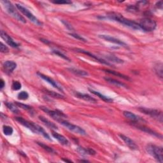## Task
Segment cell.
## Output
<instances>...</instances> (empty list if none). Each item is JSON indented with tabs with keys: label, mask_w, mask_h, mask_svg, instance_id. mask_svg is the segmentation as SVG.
<instances>
[{
	"label": "cell",
	"mask_w": 163,
	"mask_h": 163,
	"mask_svg": "<svg viewBox=\"0 0 163 163\" xmlns=\"http://www.w3.org/2000/svg\"><path fill=\"white\" fill-rule=\"evenodd\" d=\"M77 150V152H78V153H79L82 155H88L87 149H84V148H82V147H78Z\"/></svg>",
	"instance_id": "obj_37"
},
{
	"label": "cell",
	"mask_w": 163,
	"mask_h": 163,
	"mask_svg": "<svg viewBox=\"0 0 163 163\" xmlns=\"http://www.w3.org/2000/svg\"><path fill=\"white\" fill-rule=\"evenodd\" d=\"M141 30L146 32H150V31H154L157 26V24L155 21L149 17L143 18L141 20L139 24Z\"/></svg>",
	"instance_id": "obj_4"
},
{
	"label": "cell",
	"mask_w": 163,
	"mask_h": 163,
	"mask_svg": "<svg viewBox=\"0 0 163 163\" xmlns=\"http://www.w3.org/2000/svg\"><path fill=\"white\" fill-rule=\"evenodd\" d=\"M89 91H90L91 93H92L93 94H94V95H96L98 97H99V98H101L102 100H103L105 102H107V103H112L113 102V99L112 98H108L106 96H104L103 95V94H101L100 92H99L98 91H94L93 90V89H89Z\"/></svg>",
	"instance_id": "obj_21"
},
{
	"label": "cell",
	"mask_w": 163,
	"mask_h": 163,
	"mask_svg": "<svg viewBox=\"0 0 163 163\" xmlns=\"http://www.w3.org/2000/svg\"><path fill=\"white\" fill-rule=\"evenodd\" d=\"M1 37L6 41V43L8 45L13 47V48H18L19 47V45L15 41H14V40L3 31H1Z\"/></svg>",
	"instance_id": "obj_13"
},
{
	"label": "cell",
	"mask_w": 163,
	"mask_h": 163,
	"mask_svg": "<svg viewBox=\"0 0 163 163\" xmlns=\"http://www.w3.org/2000/svg\"><path fill=\"white\" fill-rule=\"evenodd\" d=\"M52 53H54V54H56V55H57V56H59L60 57H61V58L64 59H65V60H66V61H71L70 59L68 58V57L67 56H65L64 54H62L61 51L56 50H52Z\"/></svg>",
	"instance_id": "obj_32"
},
{
	"label": "cell",
	"mask_w": 163,
	"mask_h": 163,
	"mask_svg": "<svg viewBox=\"0 0 163 163\" xmlns=\"http://www.w3.org/2000/svg\"><path fill=\"white\" fill-rule=\"evenodd\" d=\"M70 35L72 37L75 38L78 40H80V41H84V42H86L87 41V40H86L84 38H83L82 36H80L78 35V34H76V33H70Z\"/></svg>",
	"instance_id": "obj_36"
},
{
	"label": "cell",
	"mask_w": 163,
	"mask_h": 163,
	"mask_svg": "<svg viewBox=\"0 0 163 163\" xmlns=\"http://www.w3.org/2000/svg\"><path fill=\"white\" fill-rule=\"evenodd\" d=\"M68 70H69L71 73H73V74H75L77 76H79V77H86V76H88L89 73L83 70H81L79 69H77V68H68Z\"/></svg>",
	"instance_id": "obj_22"
},
{
	"label": "cell",
	"mask_w": 163,
	"mask_h": 163,
	"mask_svg": "<svg viewBox=\"0 0 163 163\" xmlns=\"http://www.w3.org/2000/svg\"><path fill=\"white\" fill-rule=\"evenodd\" d=\"M154 70L157 75L161 78H162V64L161 62L157 63L154 67Z\"/></svg>",
	"instance_id": "obj_25"
},
{
	"label": "cell",
	"mask_w": 163,
	"mask_h": 163,
	"mask_svg": "<svg viewBox=\"0 0 163 163\" xmlns=\"http://www.w3.org/2000/svg\"><path fill=\"white\" fill-rule=\"evenodd\" d=\"M12 87L14 91H18L21 89L22 85H21V83L19 81H14Z\"/></svg>",
	"instance_id": "obj_35"
},
{
	"label": "cell",
	"mask_w": 163,
	"mask_h": 163,
	"mask_svg": "<svg viewBox=\"0 0 163 163\" xmlns=\"http://www.w3.org/2000/svg\"><path fill=\"white\" fill-rule=\"evenodd\" d=\"M2 3L3 4L5 10H7V12L11 15L12 17L20 21L21 23H26V19L17 12V10L15 9L14 5L11 2L7 1V0H5V1H2Z\"/></svg>",
	"instance_id": "obj_3"
},
{
	"label": "cell",
	"mask_w": 163,
	"mask_h": 163,
	"mask_svg": "<svg viewBox=\"0 0 163 163\" xmlns=\"http://www.w3.org/2000/svg\"><path fill=\"white\" fill-rule=\"evenodd\" d=\"M156 7H158L159 8L162 9V2H159L158 3H157L156 4Z\"/></svg>",
	"instance_id": "obj_42"
},
{
	"label": "cell",
	"mask_w": 163,
	"mask_h": 163,
	"mask_svg": "<svg viewBox=\"0 0 163 163\" xmlns=\"http://www.w3.org/2000/svg\"><path fill=\"white\" fill-rule=\"evenodd\" d=\"M16 7L19 9V11L20 12H22L26 17H28L31 21V22L33 23L36 25H38V26L43 25V23H42L41 21H40L37 18H36L35 15L29 11V10L26 8L25 7H24L23 6H22V5H20L19 4H16Z\"/></svg>",
	"instance_id": "obj_7"
},
{
	"label": "cell",
	"mask_w": 163,
	"mask_h": 163,
	"mask_svg": "<svg viewBox=\"0 0 163 163\" xmlns=\"http://www.w3.org/2000/svg\"><path fill=\"white\" fill-rule=\"evenodd\" d=\"M75 96L81 99H83L84 101H86L90 103H97V99H96L95 98H92V96H91L90 95H89L87 94H83L79 92H75Z\"/></svg>",
	"instance_id": "obj_16"
},
{
	"label": "cell",
	"mask_w": 163,
	"mask_h": 163,
	"mask_svg": "<svg viewBox=\"0 0 163 163\" xmlns=\"http://www.w3.org/2000/svg\"><path fill=\"white\" fill-rule=\"evenodd\" d=\"M123 114L126 118L129 119L130 120H131V121L133 122L138 123V122H140V121H145L143 119H141L140 117L138 116V115L131 113V112L124 111L123 112Z\"/></svg>",
	"instance_id": "obj_18"
},
{
	"label": "cell",
	"mask_w": 163,
	"mask_h": 163,
	"mask_svg": "<svg viewBox=\"0 0 163 163\" xmlns=\"http://www.w3.org/2000/svg\"><path fill=\"white\" fill-rule=\"evenodd\" d=\"M0 50H1L2 53H7L9 51V49L6 45H4L3 43H1V45H0Z\"/></svg>",
	"instance_id": "obj_39"
},
{
	"label": "cell",
	"mask_w": 163,
	"mask_h": 163,
	"mask_svg": "<svg viewBox=\"0 0 163 163\" xmlns=\"http://www.w3.org/2000/svg\"><path fill=\"white\" fill-rule=\"evenodd\" d=\"M15 104H16L17 107H19L21 108L27 110V111L29 112L30 113H33V108L31 107H30V106H29V105L25 104H23V103H20L19 102H15Z\"/></svg>",
	"instance_id": "obj_29"
},
{
	"label": "cell",
	"mask_w": 163,
	"mask_h": 163,
	"mask_svg": "<svg viewBox=\"0 0 163 163\" xmlns=\"http://www.w3.org/2000/svg\"><path fill=\"white\" fill-rule=\"evenodd\" d=\"M140 112L142 113L148 115L150 116L152 118H154L157 121L160 122L161 123L162 122V112L160 110H154V109H150V108H146L144 107H140L138 108Z\"/></svg>",
	"instance_id": "obj_5"
},
{
	"label": "cell",
	"mask_w": 163,
	"mask_h": 163,
	"mask_svg": "<svg viewBox=\"0 0 163 163\" xmlns=\"http://www.w3.org/2000/svg\"><path fill=\"white\" fill-rule=\"evenodd\" d=\"M87 150L88 155H95L96 153V152L94 151L93 149H90V148L87 149Z\"/></svg>",
	"instance_id": "obj_41"
},
{
	"label": "cell",
	"mask_w": 163,
	"mask_h": 163,
	"mask_svg": "<svg viewBox=\"0 0 163 163\" xmlns=\"http://www.w3.org/2000/svg\"><path fill=\"white\" fill-rule=\"evenodd\" d=\"M37 75L40 77L42 79L44 80L45 81H46L47 82H48L49 84H50V85L52 86V87H54V88L57 89V90H59V91L62 92H64V91H63V89L61 87H60L58 84H57L56 83V82H55L53 79H52L51 78L49 77L48 76H46L44 74H42V73H37Z\"/></svg>",
	"instance_id": "obj_12"
},
{
	"label": "cell",
	"mask_w": 163,
	"mask_h": 163,
	"mask_svg": "<svg viewBox=\"0 0 163 163\" xmlns=\"http://www.w3.org/2000/svg\"><path fill=\"white\" fill-rule=\"evenodd\" d=\"M107 59L111 61V62H115V63H117V64H122V63H124V61L120 59V58H119V57L115 56H113V55H110V56H107Z\"/></svg>",
	"instance_id": "obj_26"
},
{
	"label": "cell",
	"mask_w": 163,
	"mask_h": 163,
	"mask_svg": "<svg viewBox=\"0 0 163 163\" xmlns=\"http://www.w3.org/2000/svg\"><path fill=\"white\" fill-rule=\"evenodd\" d=\"M29 94L26 91H22L18 94V99H21V100H26L28 99Z\"/></svg>",
	"instance_id": "obj_33"
},
{
	"label": "cell",
	"mask_w": 163,
	"mask_h": 163,
	"mask_svg": "<svg viewBox=\"0 0 163 163\" xmlns=\"http://www.w3.org/2000/svg\"><path fill=\"white\" fill-rule=\"evenodd\" d=\"M99 37L101 38V39H103L104 40L106 41H108L109 42H111V43H113V44H117V45H121V46H123V47H127V44H126L125 43H124V41L120 40L116 38H114L113 37V36H111L110 35H99Z\"/></svg>",
	"instance_id": "obj_11"
},
{
	"label": "cell",
	"mask_w": 163,
	"mask_h": 163,
	"mask_svg": "<svg viewBox=\"0 0 163 163\" xmlns=\"http://www.w3.org/2000/svg\"><path fill=\"white\" fill-rule=\"evenodd\" d=\"M104 71L106 73H110V74H112V75H115V76H117L118 77L122 78H123V79H125L126 80H131L130 78L128 76H126L125 75L122 74V73H118L117 71H113V70H104Z\"/></svg>",
	"instance_id": "obj_24"
},
{
	"label": "cell",
	"mask_w": 163,
	"mask_h": 163,
	"mask_svg": "<svg viewBox=\"0 0 163 163\" xmlns=\"http://www.w3.org/2000/svg\"><path fill=\"white\" fill-rule=\"evenodd\" d=\"M73 50L77 52H78V53H82L83 54H86V55L89 56V57H92V58H93L94 60H96V61L101 63V64L107 65V66H112V64H110V62H107L106 60H104L103 59L99 58V57L96 56L95 55H94L93 54L91 53V52H88L87 50H85L83 49H73Z\"/></svg>",
	"instance_id": "obj_9"
},
{
	"label": "cell",
	"mask_w": 163,
	"mask_h": 163,
	"mask_svg": "<svg viewBox=\"0 0 163 163\" xmlns=\"http://www.w3.org/2000/svg\"><path fill=\"white\" fill-rule=\"evenodd\" d=\"M126 10L129 12H137L139 10V7L138 5H131V6H129Z\"/></svg>",
	"instance_id": "obj_34"
},
{
	"label": "cell",
	"mask_w": 163,
	"mask_h": 163,
	"mask_svg": "<svg viewBox=\"0 0 163 163\" xmlns=\"http://www.w3.org/2000/svg\"><path fill=\"white\" fill-rule=\"evenodd\" d=\"M46 94H48V95H49L50 96L52 97V98H57V99H63L64 98V96H63L62 95H61V94L57 93V92H56L54 91H49V90H44Z\"/></svg>",
	"instance_id": "obj_28"
},
{
	"label": "cell",
	"mask_w": 163,
	"mask_h": 163,
	"mask_svg": "<svg viewBox=\"0 0 163 163\" xmlns=\"http://www.w3.org/2000/svg\"><path fill=\"white\" fill-rule=\"evenodd\" d=\"M101 19H110L114 21H116V22H118L131 29H133L135 30H141L139 24L134 22L133 20H131L124 17L121 14L118 13H110L108 14L105 17H101Z\"/></svg>",
	"instance_id": "obj_1"
},
{
	"label": "cell",
	"mask_w": 163,
	"mask_h": 163,
	"mask_svg": "<svg viewBox=\"0 0 163 163\" xmlns=\"http://www.w3.org/2000/svg\"><path fill=\"white\" fill-rule=\"evenodd\" d=\"M59 123L64 126H65L68 129H69L70 131H72V132L73 133L80 134V135H86V132L85 131V130L83 129L82 128L79 127V126L71 124L69 122H68L66 121V120H63V119L61 120Z\"/></svg>",
	"instance_id": "obj_8"
},
{
	"label": "cell",
	"mask_w": 163,
	"mask_h": 163,
	"mask_svg": "<svg viewBox=\"0 0 163 163\" xmlns=\"http://www.w3.org/2000/svg\"><path fill=\"white\" fill-rule=\"evenodd\" d=\"M0 83H1V86H0V88H1V89H3L4 88V87L5 86V81L3 79H1V80H0Z\"/></svg>",
	"instance_id": "obj_43"
},
{
	"label": "cell",
	"mask_w": 163,
	"mask_h": 163,
	"mask_svg": "<svg viewBox=\"0 0 163 163\" xmlns=\"http://www.w3.org/2000/svg\"><path fill=\"white\" fill-rule=\"evenodd\" d=\"M3 133L5 135L10 136V135H12L13 134L14 129L11 127V126L4 125L3 128Z\"/></svg>",
	"instance_id": "obj_30"
},
{
	"label": "cell",
	"mask_w": 163,
	"mask_h": 163,
	"mask_svg": "<svg viewBox=\"0 0 163 163\" xmlns=\"http://www.w3.org/2000/svg\"><path fill=\"white\" fill-rule=\"evenodd\" d=\"M104 80L107 82H108L110 83H112L113 85L117 86V87H124V88H128V86L125 84L123 82H120L119 80H117L113 78H104Z\"/></svg>",
	"instance_id": "obj_20"
},
{
	"label": "cell",
	"mask_w": 163,
	"mask_h": 163,
	"mask_svg": "<svg viewBox=\"0 0 163 163\" xmlns=\"http://www.w3.org/2000/svg\"><path fill=\"white\" fill-rule=\"evenodd\" d=\"M61 22H62L63 24H64V25L66 26V27L68 29L71 30V31L74 30V28H73V26H72L69 23H68L67 21L64 20H61Z\"/></svg>",
	"instance_id": "obj_40"
},
{
	"label": "cell",
	"mask_w": 163,
	"mask_h": 163,
	"mask_svg": "<svg viewBox=\"0 0 163 163\" xmlns=\"http://www.w3.org/2000/svg\"><path fill=\"white\" fill-rule=\"evenodd\" d=\"M52 3L55 4H59V5H65V4H71L72 2L70 1H66V0H58V1H53Z\"/></svg>",
	"instance_id": "obj_38"
},
{
	"label": "cell",
	"mask_w": 163,
	"mask_h": 163,
	"mask_svg": "<svg viewBox=\"0 0 163 163\" xmlns=\"http://www.w3.org/2000/svg\"><path fill=\"white\" fill-rule=\"evenodd\" d=\"M40 109H41L43 111H44L46 113L48 114L52 118L54 119L56 121L59 122L62 119L64 118H67V116L65 114L63 113L62 112L59 111V110H50L49 108H47V107H40Z\"/></svg>",
	"instance_id": "obj_6"
},
{
	"label": "cell",
	"mask_w": 163,
	"mask_h": 163,
	"mask_svg": "<svg viewBox=\"0 0 163 163\" xmlns=\"http://www.w3.org/2000/svg\"><path fill=\"white\" fill-rule=\"evenodd\" d=\"M133 125H134L136 128H138L140 130L143 131V132H145V133L150 134L152 136H155V137H158L160 138H162V136L161 134H159L158 133L155 132V131H153L152 129H150L149 128H147V127H145V126H144V125H139V124L138 125V124H133Z\"/></svg>",
	"instance_id": "obj_17"
},
{
	"label": "cell",
	"mask_w": 163,
	"mask_h": 163,
	"mask_svg": "<svg viewBox=\"0 0 163 163\" xmlns=\"http://www.w3.org/2000/svg\"><path fill=\"white\" fill-rule=\"evenodd\" d=\"M146 150L149 154L154 157L159 162L162 163L163 162V150L162 146L150 143L146 145Z\"/></svg>",
	"instance_id": "obj_2"
},
{
	"label": "cell",
	"mask_w": 163,
	"mask_h": 163,
	"mask_svg": "<svg viewBox=\"0 0 163 163\" xmlns=\"http://www.w3.org/2000/svg\"><path fill=\"white\" fill-rule=\"evenodd\" d=\"M39 119L46 126H47L48 128H49L50 129H58L57 127V125L54 123L50 122L49 119H46L45 117H44L43 116H39Z\"/></svg>",
	"instance_id": "obj_23"
},
{
	"label": "cell",
	"mask_w": 163,
	"mask_h": 163,
	"mask_svg": "<svg viewBox=\"0 0 163 163\" xmlns=\"http://www.w3.org/2000/svg\"><path fill=\"white\" fill-rule=\"evenodd\" d=\"M3 66L5 72L7 73V74H10L17 68V64L12 61H7L3 63Z\"/></svg>",
	"instance_id": "obj_15"
},
{
	"label": "cell",
	"mask_w": 163,
	"mask_h": 163,
	"mask_svg": "<svg viewBox=\"0 0 163 163\" xmlns=\"http://www.w3.org/2000/svg\"><path fill=\"white\" fill-rule=\"evenodd\" d=\"M80 162H88V161H87V160H80Z\"/></svg>",
	"instance_id": "obj_45"
},
{
	"label": "cell",
	"mask_w": 163,
	"mask_h": 163,
	"mask_svg": "<svg viewBox=\"0 0 163 163\" xmlns=\"http://www.w3.org/2000/svg\"><path fill=\"white\" fill-rule=\"evenodd\" d=\"M37 144L40 146L41 148H43L44 150H45L46 151H47L48 152H49V153H56L55 151L53 150V149H52L51 147L49 146L48 145H47L43 143H40V142H37Z\"/></svg>",
	"instance_id": "obj_31"
},
{
	"label": "cell",
	"mask_w": 163,
	"mask_h": 163,
	"mask_svg": "<svg viewBox=\"0 0 163 163\" xmlns=\"http://www.w3.org/2000/svg\"><path fill=\"white\" fill-rule=\"evenodd\" d=\"M15 120L18 121L20 124L24 125V127L27 128L29 130L32 131L34 133H36V124L33 122H29L28 120H26L24 119L22 117H16Z\"/></svg>",
	"instance_id": "obj_10"
},
{
	"label": "cell",
	"mask_w": 163,
	"mask_h": 163,
	"mask_svg": "<svg viewBox=\"0 0 163 163\" xmlns=\"http://www.w3.org/2000/svg\"><path fill=\"white\" fill-rule=\"evenodd\" d=\"M5 104H6V106L8 107V108L10 110V111H12L13 113H18L19 112V110L17 108V106L16 104L15 105L14 104L10 102H7L5 103Z\"/></svg>",
	"instance_id": "obj_27"
},
{
	"label": "cell",
	"mask_w": 163,
	"mask_h": 163,
	"mask_svg": "<svg viewBox=\"0 0 163 163\" xmlns=\"http://www.w3.org/2000/svg\"><path fill=\"white\" fill-rule=\"evenodd\" d=\"M52 136H53V137L56 138V140H57V141H58L61 144L63 145H66V146L69 145V141H68L64 136H62L57 133L54 132V131L52 133Z\"/></svg>",
	"instance_id": "obj_19"
},
{
	"label": "cell",
	"mask_w": 163,
	"mask_h": 163,
	"mask_svg": "<svg viewBox=\"0 0 163 163\" xmlns=\"http://www.w3.org/2000/svg\"><path fill=\"white\" fill-rule=\"evenodd\" d=\"M62 160L64 161L65 162H72V161L71 160H68V159H62Z\"/></svg>",
	"instance_id": "obj_44"
},
{
	"label": "cell",
	"mask_w": 163,
	"mask_h": 163,
	"mask_svg": "<svg viewBox=\"0 0 163 163\" xmlns=\"http://www.w3.org/2000/svg\"><path fill=\"white\" fill-rule=\"evenodd\" d=\"M120 138H121L124 141V143L126 144V145H128L129 146V148L131 149V150H137L138 149V145L136 144L134 141L131 140L130 138H129L128 136H126L124 134H119Z\"/></svg>",
	"instance_id": "obj_14"
}]
</instances>
